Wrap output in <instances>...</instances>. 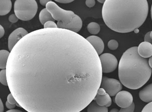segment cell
<instances>
[{"mask_svg": "<svg viewBox=\"0 0 152 112\" xmlns=\"http://www.w3.org/2000/svg\"><path fill=\"white\" fill-rule=\"evenodd\" d=\"M6 71L11 93L28 112H80L94 100L102 78L91 43L59 28L38 29L21 39Z\"/></svg>", "mask_w": 152, "mask_h": 112, "instance_id": "obj_1", "label": "cell"}, {"mask_svg": "<svg viewBox=\"0 0 152 112\" xmlns=\"http://www.w3.org/2000/svg\"><path fill=\"white\" fill-rule=\"evenodd\" d=\"M148 13L147 0H106L102 9L105 24L120 33L139 29L146 21Z\"/></svg>", "mask_w": 152, "mask_h": 112, "instance_id": "obj_2", "label": "cell"}, {"mask_svg": "<svg viewBox=\"0 0 152 112\" xmlns=\"http://www.w3.org/2000/svg\"><path fill=\"white\" fill-rule=\"evenodd\" d=\"M151 74L149 61L140 55L137 47L129 48L123 53L118 64V77L124 86L139 89L148 81Z\"/></svg>", "mask_w": 152, "mask_h": 112, "instance_id": "obj_3", "label": "cell"}, {"mask_svg": "<svg viewBox=\"0 0 152 112\" xmlns=\"http://www.w3.org/2000/svg\"><path fill=\"white\" fill-rule=\"evenodd\" d=\"M55 21H57L59 29H65L78 33L83 27L81 18L73 11L61 8L54 2H50L46 6Z\"/></svg>", "mask_w": 152, "mask_h": 112, "instance_id": "obj_4", "label": "cell"}, {"mask_svg": "<svg viewBox=\"0 0 152 112\" xmlns=\"http://www.w3.org/2000/svg\"><path fill=\"white\" fill-rule=\"evenodd\" d=\"M14 8L15 14L19 19L23 21L32 19L38 11L35 0H16Z\"/></svg>", "mask_w": 152, "mask_h": 112, "instance_id": "obj_5", "label": "cell"}, {"mask_svg": "<svg viewBox=\"0 0 152 112\" xmlns=\"http://www.w3.org/2000/svg\"><path fill=\"white\" fill-rule=\"evenodd\" d=\"M100 87L104 88L106 92L112 97L115 96L123 88L121 82L117 79L110 78L106 76L102 77Z\"/></svg>", "mask_w": 152, "mask_h": 112, "instance_id": "obj_6", "label": "cell"}, {"mask_svg": "<svg viewBox=\"0 0 152 112\" xmlns=\"http://www.w3.org/2000/svg\"><path fill=\"white\" fill-rule=\"evenodd\" d=\"M102 73H108L113 72L118 65L117 58L110 53H105L99 56Z\"/></svg>", "mask_w": 152, "mask_h": 112, "instance_id": "obj_7", "label": "cell"}, {"mask_svg": "<svg viewBox=\"0 0 152 112\" xmlns=\"http://www.w3.org/2000/svg\"><path fill=\"white\" fill-rule=\"evenodd\" d=\"M115 103L121 108L129 107L133 104V96L126 91L119 92L115 97Z\"/></svg>", "mask_w": 152, "mask_h": 112, "instance_id": "obj_8", "label": "cell"}, {"mask_svg": "<svg viewBox=\"0 0 152 112\" xmlns=\"http://www.w3.org/2000/svg\"><path fill=\"white\" fill-rule=\"evenodd\" d=\"M28 34L27 31L22 27H19L13 31L9 37V50L11 51L17 43Z\"/></svg>", "mask_w": 152, "mask_h": 112, "instance_id": "obj_9", "label": "cell"}, {"mask_svg": "<svg viewBox=\"0 0 152 112\" xmlns=\"http://www.w3.org/2000/svg\"><path fill=\"white\" fill-rule=\"evenodd\" d=\"M86 39L91 43L99 55H101L104 51V45L102 39L96 35H91L86 38Z\"/></svg>", "mask_w": 152, "mask_h": 112, "instance_id": "obj_10", "label": "cell"}, {"mask_svg": "<svg viewBox=\"0 0 152 112\" xmlns=\"http://www.w3.org/2000/svg\"><path fill=\"white\" fill-rule=\"evenodd\" d=\"M138 53L142 57L147 58L152 56V44L148 42H144L137 47Z\"/></svg>", "mask_w": 152, "mask_h": 112, "instance_id": "obj_11", "label": "cell"}, {"mask_svg": "<svg viewBox=\"0 0 152 112\" xmlns=\"http://www.w3.org/2000/svg\"><path fill=\"white\" fill-rule=\"evenodd\" d=\"M140 98L145 102H152V83L147 85L139 92Z\"/></svg>", "mask_w": 152, "mask_h": 112, "instance_id": "obj_12", "label": "cell"}, {"mask_svg": "<svg viewBox=\"0 0 152 112\" xmlns=\"http://www.w3.org/2000/svg\"><path fill=\"white\" fill-rule=\"evenodd\" d=\"M94 100L96 101L99 106L108 107L112 105V99L110 98V96L107 93L102 95L97 94Z\"/></svg>", "mask_w": 152, "mask_h": 112, "instance_id": "obj_13", "label": "cell"}, {"mask_svg": "<svg viewBox=\"0 0 152 112\" xmlns=\"http://www.w3.org/2000/svg\"><path fill=\"white\" fill-rule=\"evenodd\" d=\"M12 7L11 0H0V15L5 16L10 13Z\"/></svg>", "mask_w": 152, "mask_h": 112, "instance_id": "obj_14", "label": "cell"}, {"mask_svg": "<svg viewBox=\"0 0 152 112\" xmlns=\"http://www.w3.org/2000/svg\"><path fill=\"white\" fill-rule=\"evenodd\" d=\"M39 19L41 24L43 26L48 21H55L52 17V14L46 8L43 9L41 11L39 14Z\"/></svg>", "mask_w": 152, "mask_h": 112, "instance_id": "obj_15", "label": "cell"}, {"mask_svg": "<svg viewBox=\"0 0 152 112\" xmlns=\"http://www.w3.org/2000/svg\"><path fill=\"white\" fill-rule=\"evenodd\" d=\"M10 52L6 50H1L0 51V68L6 69L7 62L10 56Z\"/></svg>", "mask_w": 152, "mask_h": 112, "instance_id": "obj_16", "label": "cell"}, {"mask_svg": "<svg viewBox=\"0 0 152 112\" xmlns=\"http://www.w3.org/2000/svg\"><path fill=\"white\" fill-rule=\"evenodd\" d=\"M88 112H108L107 107L99 106L96 102H91L88 105Z\"/></svg>", "mask_w": 152, "mask_h": 112, "instance_id": "obj_17", "label": "cell"}, {"mask_svg": "<svg viewBox=\"0 0 152 112\" xmlns=\"http://www.w3.org/2000/svg\"><path fill=\"white\" fill-rule=\"evenodd\" d=\"M88 32L92 35H96L100 32V27L99 24L96 22H91L88 24L87 27Z\"/></svg>", "mask_w": 152, "mask_h": 112, "instance_id": "obj_18", "label": "cell"}, {"mask_svg": "<svg viewBox=\"0 0 152 112\" xmlns=\"http://www.w3.org/2000/svg\"><path fill=\"white\" fill-rule=\"evenodd\" d=\"M0 82L3 85L8 86L6 69H2L0 71Z\"/></svg>", "mask_w": 152, "mask_h": 112, "instance_id": "obj_19", "label": "cell"}, {"mask_svg": "<svg viewBox=\"0 0 152 112\" xmlns=\"http://www.w3.org/2000/svg\"><path fill=\"white\" fill-rule=\"evenodd\" d=\"M107 47L110 50H116L117 48H118V42L115 39L110 40L107 43Z\"/></svg>", "mask_w": 152, "mask_h": 112, "instance_id": "obj_20", "label": "cell"}, {"mask_svg": "<svg viewBox=\"0 0 152 112\" xmlns=\"http://www.w3.org/2000/svg\"><path fill=\"white\" fill-rule=\"evenodd\" d=\"M55 28H58V26L57 24L54 22V21H48L44 24V29H55Z\"/></svg>", "mask_w": 152, "mask_h": 112, "instance_id": "obj_21", "label": "cell"}, {"mask_svg": "<svg viewBox=\"0 0 152 112\" xmlns=\"http://www.w3.org/2000/svg\"><path fill=\"white\" fill-rule=\"evenodd\" d=\"M134 108L135 105L134 103L132 104L131 106L127 108H121L120 109L119 112H134Z\"/></svg>", "mask_w": 152, "mask_h": 112, "instance_id": "obj_22", "label": "cell"}, {"mask_svg": "<svg viewBox=\"0 0 152 112\" xmlns=\"http://www.w3.org/2000/svg\"><path fill=\"white\" fill-rule=\"evenodd\" d=\"M7 101L13 105H17L18 104V103L15 99L14 97L13 96V95L11 93L9 94L7 97Z\"/></svg>", "mask_w": 152, "mask_h": 112, "instance_id": "obj_23", "label": "cell"}, {"mask_svg": "<svg viewBox=\"0 0 152 112\" xmlns=\"http://www.w3.org/2000/svg\"><path fill=\"white\" fill-rule=\"evenodd\" d=\"M142 112H152V102L146 105L142 109Z\"/></svg>", "mask_w": 152, "mask_h": 112, "instance_id": "obj_24", "label": "cell"}, {"mask_svg": "<svg viewBox=\"0 0 152 112\" xmlns=\"http://www.w3.org/2000/svg\"><path fill=\"white\" fill-rule=\"evenodd\" d=\"M19 20V18L15 14H12L9 17V21L11 23H16Z\"/></svg>", "mask_w": 152, "mask_h": 112, "instance_id": "obj_25", "label": "cell"}, {"mask_svg": "<svg viewBox=\"0 0 152 112\" xmlns=\"http://www.w3.org/2000/svg\"><path fill=\"white\" fill-rule=\"evenodd\" d=\"M86 6L89 8H92L96 5L95 0H86Z\"/></svg>", "mask_w": 152, "mask_h": 112, "instance_id": "obj_26", "label": "cell"}, {"mask_svg": "<svg viewBox=\"0 0 152 112\" xmlns=\"http://www.w3.org/2000/svg\"><path fill=\"white\" fill-rule=\"evenodd\" d=\"M144 40L145 42H148L150 43H152V39L150 37V32H147L146 35L144 37Z\"/></svg>", "mask_w": 152, "mask_h": 112, "instance_id": "obj_27", "label": "cell"}, {"mask_svg": "<svg viewBox=\"0 0 152 112\" xmlns=\"http://www.w3.org/2000/svg\"><path fill=\"white\" fill-rule=\"evenodd\" d=\"M56 2L61 4H68L73 2L75 0H54Z\"/></svg>", "mask_w": 152, "mask_h": 112, "instance_id": "obj_28", "label": "cell"}, {"mask_svg": "<svg viewBox=\"0 0 152 112\" xmlns=\"http://www.w3.org/2000/svg\"><path fill=\"white\" fill-rule=\"evenodd\" d=\"M6 106L8 109L11 110V109L15 108V107H16V105L11 104L10 103L8 102V101H7L6 103Z\"/></svg>", "mask_w": 152, "mask_h": 112, "instance_id": "obj_29", "label": "cell"}, {"mask_svg": "<svg viewBox=\"0 0 152 112\" xmlns=\"http://www.w3.org/2000/svg\"><path fill=\"white\" fill-rule=\"evenodd\" d=\"M52 2V0H39L41 5L43 6H45L49 2Z\"/></svg>", "mask_w": 152, "mask_h": 112, "instance_id": "obj_30", "label": "cell"}, {"mask_svg": "<svg viewBox=\"0 0 152 112\" xmlns=\"http://www.w3.org/2000/svg\"><path fill=\"white\" fill-rule=\"evenodd\" d=\"M5 29L2 26H0V37L2 38L5 34Z\"/></svg>", "mask_w": 152, "mask_h": 112, "instance_id": "obj_31", "label": "cell"}, {"mask_svg": "<svg viewBox=\"0 0 152 112\" xmlns=\"http://www.w3.org/2000/svg\"><path fill=\"white\" fill-rule=\"evenodd\" d=\"M4 107L2 102V100H0V112H4Z\"/></svg>", "mask_w": 152, "mask_h": 112, "instance_id": "obj_32", "label": "cell"}, {"mask_svg": "<svg viewBox=\"0 0 152 112\" xmlns=\"http://www.w3.org/2000/svg\"><path fill=\"white\" fill-rule=\"evenodd\" d=\"M6 112H23L19 110H17V109H11L10 110L7 111Z\"/></svg>", "mask_w": 152, "mask_h": 112, "instance_id": "obj_33", "label": "cell"}, {"mask_svg": "<svg viewBox=\"0 0 152 112\" xmlns=\"http://www.w3.org/2000/svg\"><path fill=\"white\" fill-rule=\"evenodd\" d=\"M149 64L150 66L151 67V68H152V56L149 58Z\"/></svg>", "mask_w": 152, "mask_h": 112, "instance_id": "obj_34", "label": "cell"}, {"mask_svg": "<svg viewBox=\"0 0 152 112\" xmlns=\"http://www.w3.org/2000/svg\"><path fill=\"white\" fill-rule=\"evenodd\" d=\"M120 111L118 110V109H113L111 110L110 112H119Z\"/></svg>", "mask_w": 152, "mask_h": 112, "instance_id": "obj_35", "label": "cell"}, {"mask_svg": "<svg viewBox=\"0 0 152 112\" xmlns=\"http://www.w3.org/2000/svg\"><path fill=\"white\" fill-rule=\"evenodd\" d=\"M97 1L100 3L104 4L105 3L106 0H97Z\"/></svg>", "mask_w": 152, "mask_h": 112, "instance_id": "obj_36", "label": "cell"}, {"mask_svg": "<svg viewBox=\"0 0 152 112\" xmlns=\"http://www.w3.org/2000/svg\"><path fill=\"white\" fill-rule=\"evenodd\" d=\"M134 31V32H135V33H136V34H137L138 32H139V29H135Z\"/></svg>", "mask_w": 152, "mask_h": 112, "instance_id": "obj_37", "label": "cell"}, {"mask_svg": "<svg viewBox=\"0 0 152 112\" xmlns=\"http://www.w3.org/2000/svg\"><path fill=\"white\" fill-rule=\"evenodd\" d=\"M151 16L152 21V6H151Z\"/></svg>", "mask_w": 152, "mask_h": 112, "instance_id": "obj_38", "label": "cell"}, {"mask_svg": "<svg viewBox=\"0 0 152 112\" xmlns=\"http://www.w3.org/2000/svg\"><path fill=\"white\" fill-rule=\"evenodd\" d=\"M150 37L152 39V31L150 32Z\"/></svg>", "mask_w": 152, "mask_h": 112, "instance_id": "obj_39", "label": "cell"}]
</instances>
